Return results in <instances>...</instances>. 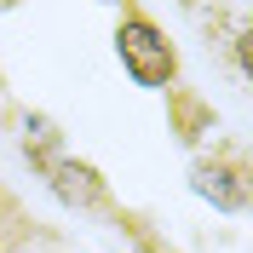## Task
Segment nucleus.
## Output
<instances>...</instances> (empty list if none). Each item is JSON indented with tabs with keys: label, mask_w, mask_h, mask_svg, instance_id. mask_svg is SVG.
I'll return each mask as SVG.
<instances>
[{
	"label": "nucleus",
	"mask_w": 253,
	"mask_h": 253,
	"mask_svg": "<svg viewBox=\"0 0 253 253\" xmlns=\"http://www.w3.org/2000/svg\"><path fill=\"white\" fill-rule=\"evenodd\" d=\"M12 121H17V138H23V156L46 173L52 161L63 156V126L52 121V115H41V110H17Z\"/></svg>",
	"instance_id": "4"
},
{
	"label": "nucleus",
	"mask_w": 253,
	"mask_h": 253,
	"mask_svg": "<svg viewBox=\"0 0 253 253\" xmlns=\"http://www.w3.org/2000/svg\"><path fill=\"white\" fill-rule=\"evenodd\" d=\"M46 184L58 190V202H69L75 213H115V202H110V184H104V173H98L92 161L58 156V161L46 167Z\"/></svg>",
	"instance_id": "3"
},
{
	"label": "nucleus",
	"mask_w": 253,
	"mask_h": 253,
	"mask_svg": "<svg viewBox=\"0 0 253 253\" xmlns=\"http://www.w3.org/2000/svg\"><path fill=\"white\" fill-rule=\"evenodd\" d=\"M115 224L132 236V248H138V253H173L161 236H150V224H144V219H132V213H121V207H115Z\"/></svg>",
	"instance_id": "5"
},
{
	"label": "nucleus",
	"mask_w": 253,
	"mask_h": 253,
	"mask_svg": "<svg viewBox=\"0 0 253 253\" xmlns=\"http://www.w3.org/2000/svg\"><path fill=\"white\" fill-rule=\"evenodd\" d=\"M115 58H121V69L138 81V86L173 92V81H178V46L167 41V29H161L144 6H121V17H115Z\"/></svg>",
	"instance_id": "1"
},
{
	"label": "nucleus",
	"mask_w": 253,
	"mask_h": 253,
	"mask_svg": "<svg viewBox=\"0 0 253 253\" xmlns=\"http://www.w3.org/2000/svg\"><path fill=\"white\" fill-rule=\"evenodd\" d=\"M0 253H6V242H0Z\"/></svg>",
	"instance_id": "6"
},
{
	"label": "nucleus",
	"mask_w": 253,
	"mask_h": 253,
	"mask_svg": "<svg viewBox=\"0 0 253 253\" xmlns=\"http://www.w3.org/2000/svg\"><path fill=\"white\" fill-rule=\"evenodd\" d=\"M190 190L213 202L219 213H242L248 207V156L242 150H224V156H202L190 167Z\"/></svg>",
	"instance_id": "2"
}]
</instances>
